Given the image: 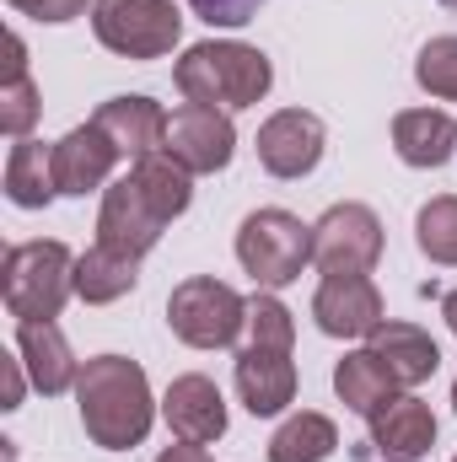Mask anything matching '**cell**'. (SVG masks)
<instances>
[{
  "instance_id": "cell-1",
  "label": "cell",
  "mask_w": 457,
  "mask_h": 462,
  "mask_svg": "<svg viewBox=\"0 0 457 462\" xmlns=\"http://www.w3.org/2000/svg\"><path fill=\"white\" fill-rule=\"evenodd\" d=\"M194 199V172L178 167L167 151L156 156H140L129 162V172L114 178L103 189V210H98V242L114 247V253H129V258H145L162 231L173 226Z\"/></svg>"
},
{
  "instance_id": "cell-2",
  "label": "cell",
  "mask_w": 457,
  "mask_h": 462,
  "mask_svg": "<svg viewBox=\"0 0 457 462\" xmlns=\"http://www.w3.org/2000/svg\"><path fill=\"white\" fill-rule=\"evenodd\" d=\"M76 409H81V425H87L92 447H103V452H135L151 436V420H156L151 382H145L140 360H129V355H92L81 365Z\"/></svg>"
},
{
  "instance_id": "cell-3",
  "label": "cell",
  "mask_w": 457,
  "mask_h": 462,
  "mask_svg": "<svg viewBox=\"0 0 457 462\" xmlns=\"http://www.w3.org/2000/svg\"><path fill=\"white\" fill-rule=\"evenodd\" d=\"M173 81H178V92H183V103H205V108H258L264 97H269V87H275V65H269V54L264 49H253V43H194L178 65H173Z\"/></svg>"
},
{
  "instance_id": "cell-4",
  "label": "cell",
  "mask_w": 457,
  "mask_h": 462,
  "mask_svg": "<svg viewBox=\"0 0 457 462\" xmlns=\"http://www.w3.org/2000/svg\"><path fill=\"white\" fill-rule=\"evenodd\" d=\"M0 296L16 323H54L76 296V253L65 242H16L0 263Z\"/></svg>"
},
{
  "instance_id": "cell-5",
  "label": "cell",
  "mask_w": 457,
  "mask_h": 462,
  "mask_svg": "<svg viewBox=\"0 0 457 462\" xmlns=\"http://www.w3.org/2000/svg\"><path fill=\"white\" fill-rule=\"evenodd\" d=\"M237 263L258 291H285L312 263V226L291 210H253L237 226Z\"/></svg>"
},
{
  "instance_id": "cell-6",
  "label": "cell",
  "mask_w": 457,
  "mask_h": 462,
  "mask_svg": "<svg viewBox=\"0 0 457 462\" xmlns=\"http://www.w3.org/2000/svg\"><path fill=\"white\" fill-rule=\"evenodd\" d=\"M167 328L194 349H231L247 334V301L216 274H189L167 296Z\"/></svg>"
},
{
  "instance_id": "cell-7",
  "label": "cell",
  "mask_w": 457,
  "mask_h": 462,
  "mask_svg": "<svg viewBox=\"0 0 457 462\" xmlns=\"http://www.w3.org/2000/svg\"><path fill=\"white\" fill-rule=\"evenodd\" d=\"M92 32L118 60H162L183 38V11L173 0H92Z\"/></svg>"
},
{
  "instance_id": "cell-8",
  "label": "cell",
  "mask_w": 457,
  "mask_h": 462,
  "mask_svg": "<svg viewBox=\"0 0 457 462\" xmlns=\"http://www.w3.org/2000/svg\"><path fill=\"white\" fill-rule=\"evenodd\" d=\"M382 258V221L371 205H329L312 226V263L323 274H371Z\"/></svg>"
},
{
  "instance_id": "cell-9",
  "label": "cell",
  "mask_w": 457,
  "mask_h": 462,
  "mask_svg": "<svg viewBox=\"0 0 457 462\" xmlns=\"http://www.w3.org/2000/svg\"><path fill=\"white\" fill-rule=\"evenodd\" d=\"M178 167L200 172H227L237 156V129L227 108H205V103H183L167 114V145H162Z\"/></svg>"
},
{
  "instance_id": "cell-10",
  "label": "cell",
  "mask_w": 457,
  "mask_h": 462,
  "mask_svg": "<svg viewBox=\"0 0 457 462\" xmlns=\"http://www.w3.org/2000/svg\"><path fill=\"white\" fill-rule=\"evenodd\" d=\"M323 145H329V129L307 108H280L258 124V167L269 178H285V183L307 178L323 162Z\"/></svg>"
},
{
  "instance_id": "cell-11",
  "label": "cell",
  "mask_w": 457,
  "mask_h": 462,
  "mask_svg": "<svg viewBox=\"0 0 457 462\" xmlns=\"http://www.w3.org/2000/svg\"><path fill=\"white\" fill-rule=\"evenodd\" d=\"M312 318L329 339H371L387 323V301L371 274H323L312 296Z\"/></svg>"
},
{
  "instance_id": "cell-12",
  "label": "cell",
  "mask_w": 457,
  "mask_h": 462,
  "mask_svg": "<svg viewBox=\"0 0 457 462\" xmlns=\"http://www.w3.org/2000/svg\"><path fill=\"white\" fill-rule=\"evenodd\" d=\"M237 393H242V409L253 420L285 414V403L296 398V360H291V349L242 345L237 349Z\"/></svg>"
},
{
  "instance_id": "cell-13",
  "label": "cell",
  "mask_w": 457,
  "mask_h": 462,
  "mask_svg": "<svg viewBox=\"0 0 457 462\" xmlns=\"http://www.w3.org/2000/svg\"><path fill=\"white\" fill-rule=\"evenodd\" d=\"M114 162H118V145L108 140L103 124H76L65 140H54V183H60V194H70V199L98 194V189L108 183Z\"/></svg>"
},
{
  "instance_id": "cell-14",
  "label": "cell",
  "mask_w": 457,
  "mask_h": 462,
  "mask_svg": "<svg viewBox=\"0 0 457 462\" xmlns=\"http://www.w3.org/2000/svg\"><path fill=\"white\" fill-rule=\"evenodd\" d=\"M162 420L173 425L178 441L210 447V441L227 436V398H221V387H216L210 376L189 371V376H178V382L167 387V398H162Z\"/></svg>"
},
{
  "instance_id": "cell-15",
  "label": "cell",
  "mask_w": 457,
  "mask_h": 462,
  "mask_svg": "<svg viewBox=\"0 0 457 462\" xmlns=\"http://www.w3.org/2000/svg\"><path fill=\"white\" fill-rule=\"evenodd\" d=\"M436 447V414L425 398L398 393L382 414H371V452L382 462H420Z\"/></svg>"
},
{
  "instance_id": "cell-16",
  "label": "cell",
  "mask_w": 457,
  "mask_h": 462,
  "mask_svg": "<svg viewBox=\"0 0 457 462\" xmlns=\"http://www.w3.org/2000/svg\"><path fill=\"white\" fill-rule=\"evenodd\" d=\"M92 124L108 129V140L118 145V156H129V162L156 156V151L167 145V114H162V103H151V97H140V92L108 97Z\"/></svg>"
},
{
  "instance_id": "cell-17",
  "label": "cell",
  "mask_w": 457,
  "mask_h": 462,
  "mask_svg": "<svg viewBox=\"0 0 457 462\" xmlns=\"http://www.w3.org/2000/svg\"><path fill=\"white\" fill-rule=\"evenodd\" d=\"M16 355L27 365V382L43 398H60L81 376V365L70 355V339L60 334V323H16Z\"/></svg>"
},
{
  "instance_id": "cell-18",
  "label": "cell",
  "mask_w": 457,
  "mask_h": 462,
  "mask_svg": "<svg viewBox=\"0 0 457 462\" xmlns=\"http://www.w3.org/2000/svg\"><path fill=\"white\" fill-rule=\"evenodd\" d=\"M366 349L387 365V376L409 393V387H420V382H431L436 376V365H442V349H436V339L425 334V328H415V323H382L371 339H366Z\"/></svg>"
},
{
  "instance_id": "cell-19",
  "label": "cell",
  "mask_w": 457,
  "mask_h": 462,
  "mask_svg": "<svg viewBox=\"0 0 457 462\" xmlns=\"http://www.w3.org/2000/svg\"><path fill=\"white\" fill-rule=\"evenodd\" d=\"M393 151L404 167H447L457 151V124L442 108H404L393 118Z\"/></svg>"
},
{
  "instance_id": "cell-20",
  "label": "cell",
  "mask_w": 457,
  "mask_h": 462,
  "mask_svg": "<svg viewBox=\"0 0 457 462\" xmlns=\"http://www.w3.org/2000/svg\"><path fill=\"white\" fill-rule=\"evenodd\" d=\"M334 393H340V403L350 409V414L371 420V414H382L404 387L387 376V365H382L371 349H350L340 365H334Z\"/></svg>"
},
{
  "instance_id": "cell-21",
  "label": "cell",
  "mask_w": 457,
  "mask_h": 462,
  "mask_svg": "<svg viewBox=\"0 0 457 462\" xmlns=\"http://www.w3.org/2000/svg\"><path fill=\"white\" fill-rule=\"evenodd\" d=\"M54 194H60V183H54V145H43L33 134L16 140L11 156H5V199L22 205V210H43Z\"/></svg>"
},
{
  "instance_id": "cell-22",
  "label": "cell",
  "mask_w": 457,
  "mask_h": 462,
  "mask_svg": "<svg viewBox=\"0 0 457 462\" xmlns=\"http://www.w3.org/2000/svg\"><path fill=\"white\" fill-rule=\"evenodd\" d=\"M135 285H140V258H129V253H114V247L92 242L76 258V296L87 307H108L118 296H129Z\"/></svg>"
},
{
  "instance_id": "cell-23",
  "label": "cell",
  "mask_w": 457,
  "mask_h": 462,
  "mask_svg": "<svg viewBox=\"0 0 457 462\" xmlns=\"http://www.w3.org/2000/svg\"><path fill=\"white\" fill-rule=\"evenodd\" d=\"M340 452V425L318 409L291 414L275 436H269V462H329Z\"/></svg>"
},
{
  "instance_id": "cell-24",
  "label": "cell",
  "mask_w": 457,
  "mask_h": 462,
  "mask_svg": "<svg viewBox=\"0 0 457 462\" xmlns=\"http://www.w3.org/2000/svg\"><path fill=\"white\" fill-rule=\"evenodd\" d=\"M5 49H11V60H5V92H0V129L11 140H27V129L38 124L43 103H38V81L27 76V49H22L16 32L5 38Z\"/></svg>"
},
{
  "instance_id": "cell-25",
  "label": "cell",
  "mask_w": 457,
  "mask_h": 462,
  "mask_svg": "<svg viewBox=\"0 0 457 462\" xmlns=\"http://www.w3.org/2000/svg\"><path fill=\"white\" fill-rule=\"evenodd\" d=\"M415 242L431 263L457 269V194H436L431 205H420L415 216Z\"/></svg>"
},
{
  "instance_id": "cell-26",
  "label": "cell",
  "mask_w": 457,
  "mask_h": 462,
  "mask_svg": "<svg viewBox=\"0 0 457 462\" xmlns=\"http://www.w3.org/2000/svg\"><path fill=\"white\" fill-rule=\"evenodd\" d=\"M247 345H269V349H291L296 345V318L275 291H258L247 301Z\"/></svg>"
},
{
  "instance_id": "cell-27",
  "label": "cell",
  "mask_w": 457,
  "mask_h": 462,
  "mask_svg": "<svg viewBox=\"0 0 457 462\" xmlns=\"http://www.w3.org/2000/svg\"><path fill=\"white\" fill-rule=\"evenodd\" d=\"M415 81H420L431 97L457 103V32H442V38H431V43L420 49V60H415Z\"/></svg>"
},
{
  "instance_id": "cell-28",
  "label": "cell",
  "mask_w": 457,
  "mask_h": 462,
  "mask_svg": "<svg viewBox=\"0 0 457 462\" xmlns=\"http://www.w3.org/2000/svg\"><path fill=\"white\" fill-rule=\"evenodd\" d=\"M258 5H264V0H194V11H200L210 27H242V22H253Z\"/></svg>"
},
{
  "instance_id": "cell-29",
  "label": "cell",
  "mask_w": 457,
  "mask_h": 462,
  "mask_svg": "<svg viewBox=\"0 0 457 462\" xmlns=\"http://www.w3.org/2000/svg\"><path fill=\"white\" fill-rule=\"evenodd\" d=\"M5 5L33 16V22H76V16H87V0H5Z\"/></svg>"
},
{
  "instance_id": "cell-30",
  "label": "cell",
  "mask_w": 457,
  "mask_h": 462,
  "mask_svg": "<svg viewBox=\"0 0 457 462\" xmlns=\"http://www.w3.org/2000/svg\"><path fill=\"white\" fill-rule=\"evenodd\" d=\"M0 376H5V403H0V409H16V403H22V355H16V360L0 355Z\"/></svg>"
},
{
  "instance_id": "cell-31",
  "label": "cell",
  "mask_w": 457,
  "mask_h": 462,
  "mask_svg": "<svg viewBox=\"0 0 457 462\" xmlns=\"http://www.w3.org/2000/svg\"><path fill=\"white\" fill-rule=\"evenodd\" d=\"M156 462H210V452H205V447H194V441H178V447H167Z\"/></svg>"
},
{
  "instance_id": "cell-32",
  "label": "cell",
  "mask_w": 457,
  "mask_h": 462,
  "mask_svg": "<svg viewBox=\"0 0 457 462\" xmlns=\"http://www.w3.org/2000/svg\"><path fill=\"white\" fill-rule=\"evenodd\" d=\"M442 318H447V328L457 334V291H447V301H442Z\"/></svg>"
},
{
  "instance_id": "cell-33",
  "label": "cell",
  "mask_w": 457,
  "mask_h": 462,
  "mask_svg": "<svg viewBox=\"0 0 457 462\" xmlns=\"http://www.w3.org/2000/svg\"><path fill=\"white\" fill-rule=\"evenodd\" d=\"M452 414H457V382H452Z\"/></svg>"
},
{
  "instance_id": "cell-34",
  "label": "cell",
  "mask_w": 457,
  "mask_h": 462,
  "mask_svg": "<svg viewBox=\"0 0 457 462\" xmlns=\"http://www.w3.org/2000/svg\"><path fill=\"white\" fill-rule=\"evenodd\" d=\"M447 5H452V11H457V0H447Z\"/></svg>"
},
{
  "instance_id": "cell-35",
  "label": "cell",
  "mask_w": 457,
  "mask_h": 462,
  "mask_svg": "<svg viewBox=\"0 0 457 462\" xmlns=\"http://www.w3.org/2000/svg\"><path fill=\"white\" fill-rule=\"evenodd\" d=\"M452 462H457V457H452Z\"/></svg>"
}]
</instances>
